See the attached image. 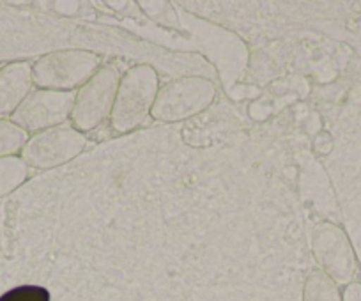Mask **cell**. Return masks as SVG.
Here are the masks:
<instances>
[{
	"label": "cell",
	"instance_id": "5b68a950",
	"mask_svg": "<svg viewBox=\"0 0 361 301\" xmlns=\"http://www.w3.org/2000/svg\"><path fill=\"white\" fill-rule=\"evenodd\" d=\"M312 250L322 271L338 285L354 282L357 261L347 234L338 225L322 221L312 234Z\"/></svg>",
	"mask_w": 361,
	"mask_h": 301
},
{
	"label": "cell",
	"instance_id": "6da1fadb",
	"mask_svg": "<svg viewBox=\"0 0 361 301\" xmlns=\"http://www.w3.org/2000/svg\"><path fill=\"white\" fill-rule=\"evenodd\" d=\"M158 96V75L152 66L140 64L121 77L110 121L117 133H128L147 123Z\"/></svg>",
	"mask_w": 361,
	"mask_h": 301
},
{
	"label": "cell",
	"instance_id": "ba28073f",
	"mask_svg": "<svg viewBox=\"0 0 361 301\" xmlns=\"http://www.w3.org/2000/svg\"><path fill=\"white\" fill-rule=\"evenodd\" d=\"M32 66L25 61L0 68V119L11 117L32 92Z\"/></svg>",
	"mask_w": 361,
	"mask_h": 301
},
{
	"label": "cell",
	"instance_id": "7c38bea8",
	"mask_svg": "<svg viewBox=\"0 0 361 301\" xmlns=\"http://www.w3.org/2000/svg\"><path fill=\"white\" fill-rule=\"evenodd\" d=\"M50 290L41 285H18L6 290L0 301H50Z\"/></svg>",
	"mask_w": 361,
	"mask_h": 301
},
{
	"label": "cell",
	"instance_id": "4fadbf2b",
	"mask_svg": "<svg viewBox=\"0 0 361 301\" xmlns=\"http://www.w3.org/2000/svg\"><path fill=\"white\" fill-rule=\"evenodd\" d=\"M342 301H361V282L354 280L347 283L342 293Z\"/></svg>",
	"mask_w": 361,
	"mask_h": 301
},
{
	"label": "cell",
	"instance_id": "30bf717a",
	"mask_svg": "<svg viewBox=\"0 0 361 301\" xmlns=\"http://www.w3.org/2000/svg\"><path fill=\"white\" fill-rule=\"evenodd\" d=\"M29 178V165L22 156L0 158V199L15 192Z\"/></svg>",
	"mask_w": 361,
	"mask_h": 301
},
{
	"label": "cell",
	"instance_id": "3957f363",
	"mask_svg": "<svg viewBox=\"0 0 361 301\" xmlns=\"http://www.w3.org/2000/svg\"><path fill=\"white\" fill-rule=\"evenodd\" d=\"M121 71L117 64H105L76 92L71 121L80 133L98 128L110 117L119 89Z\"/></svg>",
	"mask_w": 361,
	"mask_h": 301
},
{
	"label": "cell",
	"instance_id": "52a82bcc",
	"mask_svg": "<svg viewBox=\"0 0 361 301\" xmlns=\"http://www.w3.org/2000/svg\"><path fill=\"white\" fill-rule=\"evenodd\" d=\"M87 138L73 126H55L29 138L23 147V160L34 168H54L78 156Z\"/></svg>",
	"mask_w": 361,
	"mask_h": 301
},
{
	"label": "cell",
	"instance_id": "9c48e42d",
	"mask_svg": "<svg viewBox=\"0 0 361 301\" xmlns=\"http://www.w3.org/2000/svg\"><path fill=\"white\" fill-rule=\"evenodd\" d=\"M303 301H342L338 283L333 282L322 269H315L305 280Z\"/></svg>",
	"mask_w": 361,
	"mask_h": 301
},
{
	"label": "cell",
	"instance_id": "277c9868",
	"mask_svg": "<svg viewBox=\"0 0 361 301\" xmlns=\"http://www.w3.org/2000/svg\"><path fill=\"white\" fill-rule=\"evenodd\" d=\"M214 94V85L206 78L172 80L158 92L151 116L165 123H176L209 109Z\"/></svg>",
	"mask_w": 361,
	"mask_h": 301
},
{
	"label": "cell",
	"instance_id": "8992f818",
	"mask_svg": "<svg viewBox=\"0 0 361 301\" xmlns=\"http://www.w3.org/2000/svg\"><path fill=\"white\" fill-rule=\"evenodd\" d=\"M76 94L73 91H47L36 89L16 109L11 121L27 133H39L50 128L62 126L71 117Z\"/></svg>",
	"mask_w": 361,
	"mask_h": 301
},
{
	"label": "cell",
	"instance_id": "7a4b0ae2",
	"mask_svg": "<svg viewBox=\"0 0 361 301\" xmlns=\"http://www.w3.org/2000/svg\"><path fill=\"white\" fill-rule=\"evenodd\" d=\"M99 55L87 50H61L37 59L32 66V82L37 89L69 92L94 77Z\"/></svg>",
	"mask_w": 361,
	"mask_h": 301
},
{
	"label": "cell",
	"instance_id": "8fae6325",
	"mask_svg": "<svg viewBox=\"0 0 361 301\" xmlns=\"http://www.w3.org/2000/svg\"><path fill=\"white\" fill-rule=\"evenodd\" d=\"M29 142V133L16 126L11 119H0V158L16 156Z\"/></svg>",
	"mask_w": 361,
	"mask_h": 301
}]
</instances>
